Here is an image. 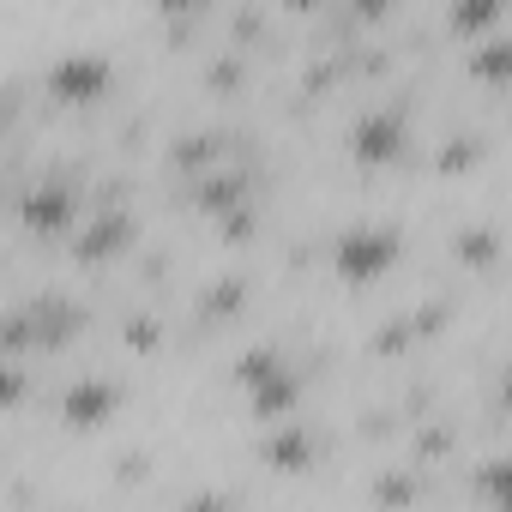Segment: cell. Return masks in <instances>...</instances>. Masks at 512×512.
<instances>
[{"instance_id":"obj_3","label":"cell","mask_w":512,"mask_h":512,"mask_svg":"<svg viewBox=\"0 0 512 512\" xmlns=\"http://www.w3.org/2000/svg\"><path fill=\"white\" fill-rule=\"evenodd\" d=\"M43 85H49L61 103H91V97H103V85H109V61H103L97 49H67V55L49 61Z\"/></svg>"},{"instance_id":"obj_6","label":"cell","mask_w":512,"mask_h":512,"mask_svg":"<svg viewBox=\"0 0 512 512\" xmlns=\"http://www.w3.org/2000/svg\"><path fill=\"white\" fill-rule=\"evenodd\" d=\"M61 410H67L73 422H103V416L115 410V386H109V380H79Z\"/></svg>"},{"instance_id":"obj_8","label":"cell","mask_w":512,"mask_h":512,"mask_svg":"<svg viewBox=\"0 0 512 512\" xmlns=\"http://www.w3.org/2000/svg\"><path fill=\"white\" fill-rule=\"evenodd\" d=\"M470 67H476L482 79H506V73H512V37H482V43H470Z\"/></svg>"},{"instance_id":"obj_7","label":"cell","mask_w":512,"mask_h":512,"mask_svg":"<svg viewBox=\"0 0 512 512\" xmlns=\"http://www.w3.org/2000/svg\"><path fill=\"white\" fill-rule=\"evenodd\" d=\"M476 494H482L494 512H512V452H500V458H488V464L476 470Z\"/></svg>"},{"instance_id":"obj_5","label":"cell","mask_w":512,"mask_h":512,"mask_svg":"<svg viewBox=\"0 0 512 512\" xmlns=\"http://www.w3.org/2000/svg\"><path fill=\"white\" fill-rule=\"evenodd\" d=\"M19 205H25V217H31L37 229H61V223H67V211H73V193H67L61 181H37Z\"/></svg>"},{"instance_id":"obj_1","label":"cell","mask_w":512,"mask_h":512,"mask_svg":"<svg viewBox=\"0 0 512 512\" xmlns=\"http://www.w3.org/2000/svg\"><path fill=\"white\" fill-rule=\"evenodd\" d=\"M392 260H398V229H380V223H356V229H344L338 247H332V266H338V278H350V284L380 278Z\"/></svg>"},{"instance_id":"obj_4","label":"cell","mask_w":512,"mask_h":512,"mask_svg":"<svg viewBox=\"0 0 512 512\" xmlns=\"http://www.w3.org/2000/svg\"><path fill=\"white\" fill-rule=\"evenodd\" d=\"M398 145H404V109L374 103V109L356 115V127H350V151H356L362 163H386V157H398Z\"/></svg>"},{"instance_id":"obj_9","label":"cell","mask_w":512,"mask_h":512,"mask_svg":"<svg viewBox=\"0 0 512 512\" xmlns=\"http://www.w3.org/2000/svg\"><path fill=\"white\" fill-rule=\"evenodd\" d=\"M494 19H500L494 0H458V7H452V31H464V37H476V43L494 31Z\"/></svg>"},{"instance_id":"obj_2","label":"cell","mask_w":512,"mask_h":512,"mask_svg":"<svg viewBox=\"0 0 512 512\" xmlns=\"http://www.w3.org/2000/svg\"><path fill=\"white\" fill-rule=\"evenodd\" d=\"M235 380L247 386V404L260 410V416H284L296 404V374L272 356V350H247L235 362Z\"/></svg>"},{"instance_id":"obj_10","label":"cell","mask_w":512,"mask_h":512,"mask_svg":"<svg viewBox=\"0 0 512 512\" xmlns=\"http://www.w3.org/2000/svg\"><path fill=\"white\" fill-rule=\"evenodd\" d=\"M500 398H506V404H512V368H506V380H500Z\"/></svg>"}]
</instances>
